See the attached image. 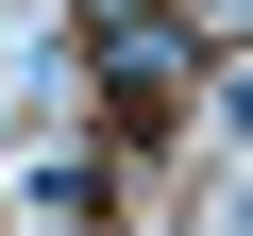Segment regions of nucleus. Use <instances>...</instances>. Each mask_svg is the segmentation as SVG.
<instances>
[{
  "label": "nucleus",
  "mask_w": 253,
  "mask_h": 236,
  "mask_svg": "<svg viewBox=\"0 0 253 236\" xmlns=\"http://www.w3.org/2000/svg\"><path fill=\"white\" fill-rule=\"evenodd\" d=\"M169 17H186L203 51H236V17H253V0H169Z\"/></svg>",
  "instance_id": "f257e3e1"
},
{
  "label": "nucleus",
  "mask_w": 253,
  "mask_h": 236,
  "mask_svg": "<svg viewBox=\"0 0 253 236\" xmlns=\"http://www.w3.org/2000/svg\"><path fill=\"white\" fill-rule=\"evenodd\" d=\"M118 17H169V0H84V34H118Z\"/></svg>",
  "instance_id": "f03ea898"
}]
</instances>
